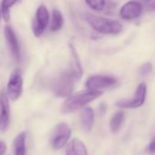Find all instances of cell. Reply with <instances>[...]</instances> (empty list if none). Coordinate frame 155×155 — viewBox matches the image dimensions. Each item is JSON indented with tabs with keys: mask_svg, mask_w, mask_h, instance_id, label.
Segmentation results:
<instances>
[{
	"mask_svg": "<svg viewBox=\"0 0 155 155\" xmlns=\"http://www.w3.org/2000/svg\"><path fill=\"white\" fill-rule=\"evenodd\" d=\"M151 72H152V64L151 63H146V64H144L143 65L141 66L139 74L142 75V76H144V75H147L148 74H150Z\"/></svg>",
	"mask_w": 155,
	"mask_h": 155,
	"instance_id": "cell-20",
	"label": "cell"
},
{
	"mask_svg": "<svg viewBox=\"0 0 155 155\" xmlns=\"http://www.w3.org/2000/svg\"><path fill=\"white\" fill-rule=\"evenodd\" d=\"M66 155H87V149L84 143L79 139H74L69 143L66 151Z\"/></svg>",
	"mask_w": 155,
	"mask_h": 155,
	"instance_id": "cell-12",
	"label": "cell"
},
{
	"mask_svg": "<svg viewBox=\"0 0 155 155\" xmlns=\"http://www.w3.org/2000/svg\"><path fill=\"white\" fill-rule=\"evenodd\" d=\"M103 94L102 91H91L82 92L75 94L68 97L62 105L61 112L64 114H72L75 111L83 109L86 104L93 102L96 98L100 97Z\"/></svg>",
	"mask_w": 155,
	"mask_h": 155,
	"instance_id": "cell-1",
	"label": "cell"
},
{
	"mask_svg": "<svg viewBox=\"0 0 155 155\" xmlns=\"http://www.w3.org/2000/svg\"><path fill=\"white\" fill-rule=\"evenodd\" d=\"M5 37L7 46L12 54V56L15 58V61L19 62L21 58V53H20L18 41H17V38L14 30L9 25H6L5 27Z\"/></svg>",
	"mask_w": 155,
	"mask_h": 155,
	"instance_id": "cell-10",
	"label": "cell"
},
{
	"mask_svg": "<svg viewBox=\"0 0 155 155\" xmlns=\"http://www.w3.org/2000/svg\"><path fill=\"white\" fill-rule=\"evenodd\" d=\"M81 123L82 126L85 131L92 130L94 123V113L91 107L84 106L81 113Z\"/></svg>",
	"mask_w": 155,
	"mask_h": 155,
	"instance_id": "cell-13",
	"label": "cell"
},
{
	"mask_svg": "<svg viewBox=\"0 0 155 155\" xmlns=\"http://www.w3.org/2000/svg\"><path fill=\"white\" fill-rule=\"evenodd\" d=\"M146 5L148 10L153 11L155 8V0H146Z\"/></svg>",
	"mask_w": 155,
	"mask_h": 155,
	"instance_id": "cell-22",
	"label": "cell"
},
{
	"mask_svg": "<svg viewBox=\"0 0 155 155\" xmlns=\"http://www.w3.org/2000/svg\"><path fill=\"white\" fill-rule=\"evenodd\" d=\"M148 151L151 154H153L155 152V142L154 138L152 139V141L150 142V144L148 145Z\"/></svg>",
	"mask_w": 155,
	"mask_h": 155,
	"instance_id": "cell-21",
	"label": "cell"
},
{
	"mask_svg": "<svg viewBox=\"0 0 155 155\" xmlns=\"http://www.w3.org/2000/svg\"><path fill=\"white\" fill-rule=\"evenodd\" d=\"M100 110H101V113H102V114L105 113V110H106V106H105V104H102V105H101V107H100Z\"/></svg>",
	"mask_w": 155,
	"mask_h": 155,
	"instance_id": "cell-24",
	"label": "cell"
},
{
	"mask_svg": "<svg viewBox=\"0 0 155 155\" xmlns=\"http://www.w3.org/2000/svg\"><path fill=\"white\" fill-rule=\"evenodd\" d=\"M1 16H2V15H1V10H0V20H1Z\"/></svg>",
	"mask_w": 155,
	"mask_h": 155,
	"instance_id": "cell-25",
	"label": "cell"
},
{
	"mask_svg": "<svg viewBox=\"0 0 155 155\" xmlns=\"http://www.w3.org/2000/svg\"><path fill=\"white\" fill-rule=\"evenodd\" d=\"M124 121V113L122 111L115 113L110 121V130L112 131V133L114 134L117 133L120 130Z\"/></svg>",
	"mask_w": 155,
	"mask_h": 155,
	"instance_id": "cell-15",
	"label": "cell"
},
{
	"mask_svg": "<svg viewBox=\"0 0 155 155\" xmlns=\"http://www.w3.org/2000/svg\"><path fill=\"white\" fill-rule=\"evenodd\" d=\"M86 5L95 11H101L104 8L105 0H84Z\"/></svg>",
	"mask_w": 155,
	"mask_h": 155,
	"instance_id": "cell-19",
	"label": "cell"
},
{
	"mask_svg": "<svg viewBox=\"0 0 155 155\" xmlns=\"http://www.w3.org/2000/svg\"><path fill=\"white\" fill-rule=\"evenodd\" d=\"M79 79L71 68L62 73L53 84V91L57 97H67L74 90L75 81Z\"/></svg>",
	"mask_w": 155,
	"mask_h": 155,
	"instance_id": "cell-3",
	"label": "cell"
},
{
	"mask_svg": "<svg viewBox=\"0 0 155 155\" xmlns=\"http://www.w3.org/2000/svg\"><path fill=\"white\" fill-rule=\"evenodd\" d=\"M117 84V79L111 75H93L89 77L85 83V86L91 91H100L114 86Z\"/></svg>",
	"mask_w": 155,
	"mask_h": 155,
	"instance_id": "cell-7",
	"label": "cell"
},
{
	"mask_svg": "<svg viewBox=\"0 0 155 155\" xmlns=\"http://www.w3.org/2000/svg\"><path fill=\"white\" fill-rule=\"evenodd\" d=\"M23 90V78L20 69H15L8 79L6 86V96L12 101L17 100Z\"/></svg>",
	"mask_w": 155,
	"mask_h": 155,
	"instance_id": "cell-5",
	"label": "cell"
},
{
	"mask_svg": "<svg viewBox=\"0 0 155 155\" xmlns=\"http://www.w3.org/2000/svg\"><path fill=\"white\" fill-rule=\"evenodd\" d=\"M6 152V144L0 141V155H3Z\"/></svg>",
	"mask_w": 155,
	"mask_h": 155,
	"instance_id": "cell-23",
	"label": "cell"
},
{
	"mask_svg": "<svg viewBox=\"0 0 155 155\" xmlns=\"http://www.w3.org/2000/svg\"><path fill=\"white\" fill-rule=\"evenodd\" d=\"M143 6L138 1H129L120 9V16L124 20H134L141 15Z\"/></svg>",
	"mask_w": 155,
	"mask_h": 155,
	"instance_id": "cell-9",
	"label": "cell"
},
{
	"mask_svg": "<svg viewBox=\"0 0 155 155\" xmlns=\"http://www.w3.org/2000/svg\"><path fill=\"white\" fill-rule=\"evenodd\" d=\"M146 96V84L142 83L138 85L135 94L130 99H122L116 102L115 105L122 109H134L141 107L145 101Z\"/></svg>",
	"mask_w": 155,
	"mask_h": 155,
	"instance_id": "cell-6",
	"label": "cell"
},
{
	"mask_svg": "<svg viewBox=\"0 0 155 155\" xmlns=\"http://www.w3.org/2000/svg\"><path fill=\"white\" fill-rule=\"evenodd\" d=\"M10 122L9 99L5 94H0V130L5 132L8 129Z\"/></svg>",
	"mask_w": 155,
	"mask_h": 155,
	"instance_id": "cell-11",
	"label": "cell"
},
{
	"mask_svg": "<svg viewBox=\"0 0 155 155\" xmlns=\"http://www.w3.org/2000/svg\"><path fill=\"white\" fill-rule=\"evenodd\" d=\"M72 134L71 128L65 123L58 124L52 135H51V145L54 150L62 149L68 142Z\"/></svg>",
	"mask_w": 155,
	"mask_h": 155,
	"instance_id": "cell-4",
	"label": "cell"
},
{
	"mask_svg": "<svg viewBox=\"0 0 155 155\" xmlns=\"http://www.w3.org/2000/svg\"><path fill=\"white\" fill-rule=\"evenodd\" d=\"M49 21V13L45 5H40L36 12L32 24V30L35 36L39 37L45 32Z\"/></svg>",
	"mask_w": 155,
	"mask_h": 155,
	"instance_id": "cell-8",
	"label": "cell"
},
{
	"mask_svg": "<svg viewBox=\"0 0 155 155\" xmlns=\"http://www.w3.org/2000/svg\"><path fill=\"white\" fill-rule=\"evenodd\" d=\"M84 18L94 31L102 35H118L123 30L122 24L115 20L94 15L89 13L84 15Z\"/></svg>",
	"mask_w": 155,
	"mask_h": 155,
	"instance_id": "cell-2",
	"label": "cell"
},
{
	"mask_svg": "<svg viewBox=\"0 0 155 155\" xmlns=\"http://www.w3.org/2000/svg\"><path fill=\"white\" fill-rule=\"evenodd\" d=\"M18 1L19 0H2L0 10H1V15L3 16L5 22H8L10 19V8Z\"/></svg>",
	"mask_w": 155,
	"mask_h": 155,
	"instance_id": "cell-17",
	"label": "cell"
},
{
	"mask_svg": "<svg viewBox=\"0 0 155 155\" xmlns=\"http://www.w3.org/2000/svg\"><path fill=\"white\" fill-rule=\"evenodd\" d=\"M26 153V133H20L14 141V155H25Z\"/></svg>",
	"mask_w": 155,
	"mask_h": 155,
	"instance_id": "cell-14",
	"label": "cell"
},
{
	"mask_svg": "<svg viewBox=\"0 0 155 155\" xmlns=\"http://www.w3.org/2000/svg\"><path fill=\"white\" fill-rule=\"evenodd\" d=\"M70 48H71V52H72V55H73V67H72V69L74 70V72L75 73L77 77L80 79L82 76V74H83L81 63H80V60L78 58V54L76 53L75 48L72 45H70Z\"/></svg>",
	"mask_w": 155,
	"mask_h": 155,
	"instance_id": "cell-18",
	"label": "cell"
},
{
	"mask_svg": "<svg viewBox=\"0 0 155 155\" xmlns=\"http://www.w3.org/2000/svg\"><path fill=\"white\" fill-rule=\"evenodd\" d=\"M64 25V17L63 15L60 11H58L57 9L53 10V14H52V22H51V25H50V29L53 32H56L58 30H60L63 27Z\"/></svg>",
	"mask_w": 155,
	"mask_h": 155,
	"instance_id": "cell-16",
	"label": "cell"
}]
</instances>
